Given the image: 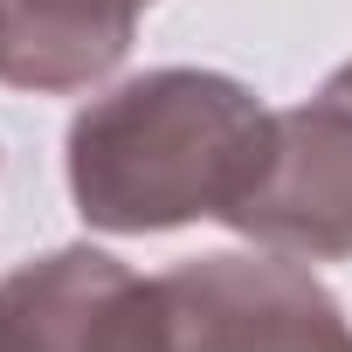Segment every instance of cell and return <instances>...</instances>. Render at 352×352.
I'll return each instance as SVG.
<instances>
[{
	"instance_id": "obj_1",
	"label": "cell",
	"mask_w": 352,
	"mask_h": 352,
	"mask_svg": "<svg viewBox=\"0 0 352 352\" xmlns=\"http://www.w3.org/2000/svg\"><path fill=\"white\" fill-rule=\"evenodd\" d=\"M276 111L235 76L152 69L97 97L69 124V194L104 235H159L180 221H228L270 166Z\"/></svg>"
},
{
	"instance_id": "obj_2",
	"label": "cell",
	"mask_w": 352,
	"mask_h": 352,
	"mask_svg": "<svg viewBox=\"0 0 352 352\" xmlns=\"http://www.w3.org/2000/svg\"><path fill=\"white\" fill-rule=\"evenodd\" d=\"M180 352H352L338 297L297 256H201L159 276Z\"/></svg>"
},
{
	"instance_id": "obj_4",
	"label": "cell",
	"mask_w": 352,
	"mask_h": 352,
	"mask_svg": "<svg viewBox=\"0 0 352 352\" xmlns=\"http://www.w3.org/2000/svg\"><path fill=\"white\" fill-rule=\"evenodd\" d=\"M0 352H180L173 304L104 249H56L0 276Z\"/></svg>"
},
{
	"instance_id": "obj_5",
	"label": "cell",
	"mask_w": 352,
	"mask_h": 352,
	"mask_svg": "<svg viewBox=\"0 0 352 352\" xmlns=\"http://www.w3.org/2000/svg\"><path fill=\"white\" fill-rule=\"evenodd\" d=\"M145 0H0V83L69 97L104 83L138 28Z\"/></svg>"
},
{
	"instance_id": "obj_3",
	"label": "cell",
	"mask_w": 352,
	"mask_h": 352,
	"mask_svg": "<svg viewBox=\"0 0 352 352\" xmlns=\"http://www.w3.org/2000/svg\"><path fill=\"white\" fill-rule=\"evenodd\" d=\"M228 228L297 263L352 256V63L311 104L276 111L270 166Z\"/></svg>"
}]
</instances>
